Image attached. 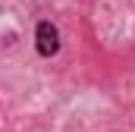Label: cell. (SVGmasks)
I'll return each instance as SVG.
<instances>
[{"mask_svg":"<svg viewBox=\"0 0 135 132\" xmlns=\"http://www.w3.org/2000/svg\"><path fill=\"white\" fill-rule=\"evenodd\" d=\"M35 47L41 57H57L60 54V29L50 19H41L35 29Z\"/></svg>","mask_w":135,"mask_h":132,"instance_id":"1","label":"cell"}]
</instances>
